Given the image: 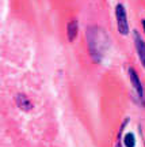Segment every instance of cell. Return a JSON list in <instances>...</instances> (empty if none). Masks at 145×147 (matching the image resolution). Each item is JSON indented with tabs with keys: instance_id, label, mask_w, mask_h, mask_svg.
<instances>
[{
	"instance_id": "obj_1",
	"label": "cell",
	"mask_w": 145,
	"mask_h": 147,
	"mask_svg": "<svg viewBox=\"0 0 145 147\" xmlns=\"http://www.w3.org/2000/svg\"><path fill=\"white\" fill-rule=\"evenodd\" d=\"M106 44V36L103 32H100L98 27H90L88 29V47L92 56L94 61H100L103 56V49Z\"/></svg>"
},
{
	"instance_id": "obj_2",
	"label": "cell",
	"mask_w": 145,
	"mask_h": 147,
	"mask_svg": "<svg viewBox=\"0 0 145 147\" xmlns=\"http://www.w3.org/2000/svg\"><path fill=\"white\" fill-rule=\"evenodd\" d=\"M115 19H117L118 32L122 36H128L129 34V22H128V16H126V10L122 4H117L115 7Z\"/></svg>"
},
{
	"instance_id": "obj_3",
	"label": "cell",
	"mask_w": 145,
	"mask_h": 147,
	"mask_svg": "<svg viewBox=\"0 0 145 147\" xmlns=\"http://www.w3.org/2000/svg\"><path fill=\"white\" fill-rule=\"evenodd\" d=\"M129 78H130L132 84H133V87H134V90L137 91V94L140 97V100H142L144 98V89H142V84H141V80L138 78V75H137V72L133 68H129Z\"/></svg>"
},
{
	"instance_id": "obj_4",
	"label": "cell",
	"mask_w": 145,
	"mask_h": 147,
	"mask_svg": "<svg viewBox=\"0 0 145 147\" xmlns=\"http://www.w3.org/2000/svg\"><path fill=\"white\" fill-rule=\"evenodd\" d=\"M134 44H136L137 55H138V57H140V61L145 68V42L142 41V38L140 37L138 32H134Z\"/></svg>"
},
{
	"instance_id": "obj_5",
	"label": "cell",
	"mask_w": 145,
	"mask_h": 147,
	"mask_svg": "<svg viewBox=\"0 0 145 147\" xmlns=\"http://www.w3.org/2000/svg\"><path fill=\"white\" fill-rule=\"evenodd\" d=\"M15 101H16V105L19 106L22 110H25V112H29L33 108V104H31L30 100L25 94H18L15 97Z\"/></svg>"
},
{
	"instance_id": "obj_6",
	"label": "cell",
	"mask_w": 145,
	"mask_h": 147,
	"mask_svg": "<svg viewBox=\"0 0 145 147\" xmlns=\"http://www.w3.org/2000/svg\"><path fill=\"white\" fill-rule=\"evenodd\" d=\"M78 32H79V26H78V21H71L68 23V27H67V34H68V40L72 42L75 41V38L78 36Z\"/></svg>"
},
{
	"instance_id": "obj_7",
	"label": "cell",
	"mask_w": 145,
	"mask_h": 147,
	"mask_svg": "<svg viewBox=\"0 0 145 147\" xmlns=\"http://www.w3.org/2000/svg\"><path fill=\"white\" fill-rule=\"evenodd\" d=\"M124 144L125 147H134L136 146V138L133 134H126L124 138Z\"/></svg>"
},
{
	"instance_id": "obj_8",
	"label": "cell",
	"mask_w": 145,
	"mask_h": 147,
	"mask_svg": "<svg viewBox=\"0 0 145 147\" xmlns=\"http://www.w3.org/2000/svg\"><path fill=\"white\" fill-rule=\"evenodd\" d=\"M142 27H144V32H145V19H142Z\"/></svg>"
}]
</instances>
